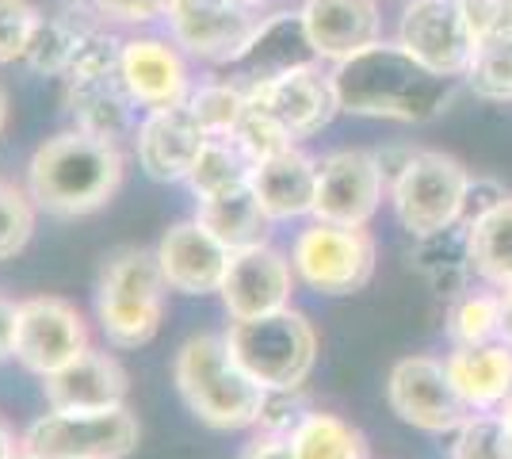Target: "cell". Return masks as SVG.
<instances>
[{
    "label": "cell",
    "mask_w": 512,
    "mask_h": 459,
    "mask_svg": "<svg viewBox=\"0 0 512 459\" xmlns=\"http://www.w3.org/2000/svg\"><path fill=\"white\" fill-rule=\"evenodd\" d=\"M260 12H245L230 0H207L169 16V39L188 58L207 66H237L260 31Z\"/></svg>",
    "instance_id": "obj_16"
},
{
    "label": "cell",
    "mask_w": 512,
    "mask_h": 459,
    "mask_svg": "<svg viewBox=\"0 0 512 459\" xmlns=\"http://www.w3.org/2000/svg\"><path fill=\"white\" fill-rule=\"evenodd\" d=\"M337 108L360 119L428 123L444 115L459 92V77H440L421 66L406 46L379 43L329 69Z\"/></svg>",
    "instance_id": "obj_1"
},
{
    "label": "cell",
    "mask_w": 512,
    "mask_h": 459,
    "mask_svg": "<svg viewBox=\"0 0 512 459\" xmlns=\"http://www.w3.org/2000/svg\"><path fill=\"white\" fill-rule=\"evenodd\" d=\"M501 414H505V421H509V425H512V394H509V402L501 406Z\"/></svg>",
    "instance_id": "obj_45"
},
{
    "label": "cell",
    "mask_w": 512,
    "mask_h": 459,
    "mask_svg": "<svg viewBox=\"0 0 512 459\" xmlns=\"http://www.w3.org/2000/svg\"><path fill=\"white\" fill-rule=\"evenodd\" d=\"M379 249L367 226H337V222H310L291 245V264L299 284L318 295H352L363 291L375 276Z\"/></svg>",
    "instance_id": "obj_8"
},
{
    "label": "cell",
    "mask_w": 512,
    "mask_h": 459,
    "mask_svg": "<svg viewBox=\"0 0 512 459\" xmlns=\"http://www.w3.org/2000/svg\"><path fill=\"white\" fill-rule=\"evenodd\" d=\"M123 184V153L111 142L88 138L81 131H62L46 138L27 161V196L31 203L58 215L81 219L107 207Z\"/></svg>",
    "instance_id": "obj_2"
},
{
    "label": "cell",
    "mask_w": 512,
    "mask_h": 459,
    "mask_svg": "<svg viewBox=\"0 0 512 459\" xmlns=\"http://www.w3.org/2000/svg\"><path fill=\"white\" fill-rule=\"evenodd\" d=\"M451 459H512V425L501 410L470 414L455 429Z\"/></svg>",
    "instance_id": "obj_32"
},
{
    "label": "cell",
    "mask_w": 512,
    "mask_h": 459,
    "mask_svg": "<svg viewBox=\"0 0 512 459\" xmlns=\"http://www.w3.org/2000/svg\"><path fill=\"white\" fill-rule=\"evenodd\" d=\"M92 4L107 23L146 27V23L169 20V0H92Z\"/></svg>",
    "instance_id": "obj_37"
},
{
    "label": "cell",
    "mask_w": 512,
    "mask_h": 459,
    "mask_svg": "<svg viewBox=\"0 0 512 459\" xmlns=\"http://www.w3.org/2000/svg\"><path fill=\"white\" fill-rule=\"evenodd\" d=\"M130 379L107 349H88L43 379L50 410H115L127 406Z\"/></svg>",
    "instance_id": "obj_20"
},
{
    "label": "cell",
    "mask_w": 512,
    "mask_h": 459,
    "mask_svg": "<svg viewBox=\"0 0 512 459\" xmlns=\"http://www.w3.org/2000/svg\"><path fill=\"white\" fill-rule=\"evenodd\" d=\"M199 203L230 196L253 184V161L237 150L230 138H207V146L195 157L192 173L184 180Z\"/></svg>",
    "instance_id": "obj_29"
},
{
    "label": "cell",
    "mask_w": 512,
    "mask_h": 459,
    "mask_svg": "<svg viewBox=\"0 0 512 459\" xmlns=\"http://www.w3.org/2000/svg\"><path fill=\"white\" fill-rule=\"evenodd\" d=\"M470 173L459 157L444 150H413L390 176L394 215L417 241L463 226L470 196Z\"/></svg>",
    "instance_id": "obj_6"
},
{
    "label": "cell",
    "mask_w": 512,
    "mask_h": 459,
    "mask_svg": "<svg viewBox=\"0 0 512 459\" xmlns=\"http://www.w3.org/2000/svg\"><path fill=\"white\" fill-rule=\"evenodd\" d=\"M501 341L512 345V287H501Z\"/></svg>",
    "instance_id": "obj_40"
},
{
    "label": "cell",
    "mask_w": 512,
    "mask_h": 459,
    "mask_svg": "<svg viewBox=\"0 0 512 459\" xmlns=\"http://www.w3.org/2000/svg\"><path fill=\"white\" fill-rule=\"evenodd\" d=\"M398 46L440 77H467L478 54L459 0H409L398 23Z\"/></svg>",
    "instance_id": "obj_13"
},
{
    "label": "cell",
    "mask_w": 512,
    "mask_h": 459,
    "mask_svg": "<svg viewBox=\"0 0 512 459\" xmlns=\"http://www.w3.org/2000/svg\"><path fill=\"white\" fill-rule=\"evenodd\" d=\"M65 108L73 115V131L111 142V146H119L123 138H134V131H138V123H134L138 104L130 100L119 73L69 81L65 85Z\"/></svg>",
    "instance_id": "obj_21"
},
{
    "label": "cell",
    "mask_w": 512,
    "mask_h": 459,
    "mask_svg": "<svg viewBox=\"0 0 512 459\" xmlns=\"http://www.w3.org/2000/svg\"><path fill=\"white\" fill-rule=\"evenodd\" d=\"M138 417L115 410H50L20 437V448L39 459H127L138 448Z\"/></svg>",
    "instance_id": "obj_7"
},
{
    "label": "cell",
    "mask_w": 512,
    "mask_h": 459,
    "mask_svg": "<svg viewBox=\"0 0 512 459\" xmlns=\"http://www.w3.org/2000/svg\"><path fill=\"white\" fill-rule=\"evenodd\" d=\"M165 276L157 253L123 245L100 268L96 284V322L111 349H142L150 345L165 318Z\"/></svg>",
    "instance_id": "obj_4"
},
{
    "label": "cell",
    "mask_w": 512,
    "mask_h": 459,
    "mask_svg": "<svg viewBox=\"0 0 512 459\" xmlns=\"http://www.w3.org/2000/svg\"><path fill=\"white\" fill-rule=\"evenodd\" d=\"M386 402L421 433H455L470 417V406L459 398L448 375V364L436 356H406L390 368L386 379Z\"/></svg>",
    "instance_id": "obj_10"
},
{
    "label": "cell",
    "mask_w": 512,
    "mask_h": 459,
    "mask_svg": "<svg viewBox=\"0 0 512 459\" xmlns=\"http://www.w3.org/2000/svg\"><path fill=\"white\" fill-rule=\"evenodd\" d=\"M467 85L482 100H497V104L512 100V43L478 46L467 69Z\"/></svg>",
    "instance_id": "obj_34"
},
{
    "label": "cell",
    "mask_w": 512,
    "mask_h": 459,
    "mask_svg": "<svg viewBox=\"0 0 512 459\" xmlns=\"http://www.w3.org/2000/svg\"><path fill=\"white\" fill-rule=\"evenodd\" d=\"M16 310L20 303L0 295V364L12 360V349H16Z\"/></svg>",
    "instance_id": "obj_39"
},
{
    "label": "cell",
    "mask_w": 512,
    "mask_h": 459,
    "mask_svg": "<svg viewBox=\"0 0 512 459\" xmlns=\"http://www.w3.org/2000/svg\"><path fill=\"white\" fill-rule=\"evenodd\" d=\"M230 142H234L237 150L245 153L253 165H260V161H268V157H276V153L295 146L291 134L283 131L279 123H272L268 115H260L256 108L245 111V119L237 123V131L230 134Z\"/></svg>",
    "instance_id": "obj_35"
},
{
    "label": "cell",
    "mask_w": 512,
    "mask_h": 459,
    "mask_svg": "<svg viewBox=\"0 0 512 459\" xmlns=\"http://www.w3.org/2000/svg\"><path fill=\"white\" fill-rule=\"evenodd\" d=\"M505 4H509V8H512V0H505Z\"/></svg>",
    "instance_id": "obj_47"
},
{
    "label": "cell",
    "mask_w": 512,
    "mask_h": 459,
    "mask_svg": "<svg viewBox=\"0 0 512 459\" xmlns=\"http://www.w3.org/2000/svg\"><path fill=\"white\" fill-rule=\"evenodd\" d=\"M253 196L272 222H291L314 215L318 199V161L299 146L253 165Z\"/></svg>",
    "instance_id": "obj_22"
},
{
    "label": "cell",
    "mask_w": 512,
    "mask_h": 459,
    "mask_svg": "<svg viewBox=\"0 0 512 459\" xmlns=\"http://www.w3.org/2000/svg\"><path fill=\"white\" fill-rule=\"evenodd\" d=\"M35 211L39 207L31 203L27 188H16L0 176V261H12L27 249L35 234Z\"/></svg>",
    "instance_id": "obj_33"
},
{
    "label": "cell",
    "mask_w": 512,
    "mask_h": 459,
    "mask_svg": "<svg viewBox=\"0 0 512 459\" xmlns=\"http://www.w3.org/2000/svg\"><path fill=\"white\" fill-rule=\"evenodd\" d=\"M306 62H318L314 50H310V39H306V27H302L299 12H276V16H264L260 20V31L249 43L245 58L237 66L249 69V77L241 85H253V81H264V77H276L283 69L306 66Z\"/></svg>",
    "instance_id": "obj_25"
},
{
    "label": "cell",
    "mask_w": 512,
    "mask_h": 459,
    "mask_svg": "<svg viewBox=\"0 0 512 459\" xmlns=\"http://www.w3.org/2000/svg\"><path fill=\"white\" fill-rule=\"evenodd\" d=\"M8 131V92L0 88V134Z\"/></svg>",
    "instance_id": "obj_42"
},
{
    "label": "cell",
    "mask_w": 512,
    "mask_h": 459,
    "mask_svg": "<svg viewBox=\"0 0 512 459\" xmlns=\"http://www.w3.org/2000/svg\"><path fill=\"white\" fill-rule=\"evenodd\" d=\"M12 459H39V456H31V452H23V448H20V452H16Z\"/></svg>",
    "instance_id": "obj_46"
},
{
    "label": "cell",
    "mask_w": 512,
    "mask_h": 459,
    "mask_svg": "<svg viewBox=\"0 0 512 459\" xmlns=\"http://www.w3.org/2000/svg\"><path fill=\"white\" fill-rule=\"evenodd\" d=\"M237 459H295V452H291V440L287 437H276V433H256V437L241 448V456Z\"/></svg>",
    "instance_id": "obj_38"
},
{
    "label": "cell",
    "mask_w": 512,
    "mask_h": 459,
    "mask_svg": "<svg viewBox=\"0 0 512 459\" xmlns=\"http://www.w3.org/2000/svg\"><path fill=\"white\" fill-rule=\"evenodd\" d=\"M226 345L245 375L268 394L302 391V383L318 368V329L299 310H279L226 329Z\"/></svg>",
    "instance_id": "obj_5"
},
{
    "label": "cell",
    "mask_w": 512,
    "mask_h": 459,
    "mask_svg": "<svg viewBox=\"0 0 512 459\" xmlns=\"http://www.w3.org/2000/svg\"><path fill=\"white\" fill-rule=\"evenodd\" d=\"M188 108L211 138H230L237 131V123L245 119V111H249V92L241 81H230V77L199 81L188 96Z\"/></svg>",
    "instance_id": "obj_30"
},
{
    "label": "cell",
    "mask_w": 512,
    "mask_h": 459,
    "mask_svg": "<svg viewBox=\"0 0 512 459\" xmlns=\"http://www.w3.org/2000/svg\"><path fill=\"white\" fill-rule=\"evenodd\" d=\"M153 253L169 291H180V295H218L234 257L199 219L169 226Z\"/></svg>",
    "instance_id": "obj_17"
},
{
    "label": "cell",
    "mask_w": 512,
    "mask_h": 459,
    "mask_svg": "<svg viewBox=\"0 0 512 459\" xmlns=\"http://www.w3.org/2000/svg\"><path fill=\"white\" fill-rule=\"evenodd\" d=\"M287 440L295 459H371L367 437L329 410H306Z\"/></svg>",
    "instance_id": "obj_28"
},
{
    "label": "cell",
    "mask_w": 512,
    "mask_h": 459,
    "mask_svg": "<svg viewBox=\"0 0 512 459\" xmlns=\"http://www.w3.org/2000/svg\"><path fill=\"white\" fill-rule=\"evenodd\" d=\"M459 398L470 406V414L501 410L512 394V345L486 341V345H455L444 360Z\"/></svg>",
    "instance_id": "obj_23"
},
{
    "label": "cell",
    "mask_w": 512,
    "mask_h": 459,
    "mask_svg": "<svg viewBox=\"0 0 512 459\" xmlns=\"http://www.w3.org/2000/svg\"><path fill=\"white\" fill-rule=\"evenodd\" d=\"M245 92H249V108L279 123L291 134V142L321 134L333 123V115L341 111L337 108V92H333V77L318 62H306V66L283 69L276 77L253 81V85H245Z\"/></svg>",
    "instance_id": "obj_9"
},
{
    "label": "cell",
    "mask_w": 512,
    "mask_h": 459,
    "mask_svg": "<svg viewBox=\"0 0 512 459\" xmlns=\"http://www.w3.org/2000/svg\"><path fill=\"white\" fill-rule=\"evenodd\" d=\"M119 81L142 111L176 108V104H188L195 88L192 58L172 39L134 35V39H123Z\"/></svg>",
    "instance_id": "obj_14"
},
{
    "label": "cell",
    "mask_w": 512,
    "mask_h": 459,
    "mask_svg": "<svg viewBox=\"0 0 512 459\" xmlns=\"http://www.w3.org/2000/svg\"><path fill=\"white\" fill-rule=\"evenodd\" d=\"M43 12L31 0H0V66L23 62Z\"/></svg>",
    "instance_id": "obj_36"
},
{
    "label": "cell",
    "mask_w": 512,
    "mask_h": 459,
    "mask_svg": "<svg viewBox=\"0 0 512 459\" xmlns=\"http://www.w3.org/2000/svg\"><path fill=\"white\" fill-rule=\"evenodd\" d=\"M295 264L276 245H253L230 257V272L222 280L218 299L226 306L230 322H249L264 314H279L291 306L295 295Z\"/></svg>",
    "instance_id": "obj_15"
},
{
    "label": "cell",
    "mask_w": 512,
    "mask_h": 459,
    "mask_svg": "<svg viewBox=\"0 0 512 459\" xmlns=\"http://www.w3.org/2000/svg\"><path fill=\"white\" fill-rule=\"evenodd\" d=\"M467 253L478 280H486L497 291L512 287V196L467 222Z\"/></svg>",
    "instance_id": "obj_27"
},
{
    "label": "cell",
    "mask_w": 512,
    "mask_h": 459,
    "mask_svg": "<svg viewBox=\"0 0 512 459\" xmlns=\"http://www.w3.org/2000/svg\"><path fill=\"white\" fill-rule=\"evenodd\" d=\"M195 4H207V0H169V16L172 12H184V8H195Z\"/></svg>",
    "instance_id": "obj_43"
},
{
    "label": "cell",
    "mask_w": 512,
    "mask_h": 459,
    "mask_svg": "<svg viewBox=\"0 0 512 459\" xmlns=\"http://www.w3.org/2000/svg\"><path fill=\"white\" fill-rule=\"evenodd\" d=\"M207 138L211 134L199 127L192 108L188 104H176V108L146 111L138 119L134 153H138V165L146 169L150 180L172 184V180H188L195 157L207 146Z\"/></svg>",
    "instance_id": "obj_18"
},
{
    "label": "cell",
    "mask_w": 512,
    "mask_h": 459,
    "mask_svg": "<svg viewBox=\"0 0 512 459\" xmlns=\"http://www.w3.org/2000/svg\"><path fill=\"white\" fill-rule=\"evenodd\" d=\"M230 4H237V8H245V12H260L268 0H230Z\"/></svg>",
    "instance_id": "obj_44"
},
{
    "label": "cell",
    "mask_w": 512,
    "mask_h": 459,
    "mask_svg": "<svg viewBox=\"0 0 512 459\" xmlns=\"http://www.w3.org/2000/svg\"><path fill=\"white\" fill-rule=\"evenodd\" d=\"M390 188L379 153L371 150H333L318 157V199L314 219L337 226H367L383 207Z\"/></svg>",
    "instance_id": "obj_12"
},
{
    "label": "cell",
    "mask_w": 512,
    "mask_h": 459,
    "mask_svg": "<svg viewBox=\"0 0 512 459\" xmlns=\"http://www.w3.org/2000/svg\"><path fill=\"white\" fill-rule=\"evenodd\" d=\"M195 219L203 222L230 253L253 249V245H268V230H272V219L264 215V207L253 196V184L241 188V192H230V196L199 203Z\"/></svg>",
    "instance_id": "obj_26"
},
{
    "label": "cell",
    "mask_w": 512,
    "mask_h": 459,
    "mask_svg": "<svg viewBox=\"0 0 512 459\" xmlns=\"http://www.w3.org/2000/svg\"><path fill=\"white\" fill-rule=\"evenodd\" d=\"M96 23H107L92 0H77V4H65L58 16H43L35 35H31V46L23 54V66L43 73V77H65L69 66H73V54H77V43L85 39L88 27Z\"/></svg>",
    "instance_id": "obj_24"
},
{
    "label": "cell",
    "mask_w": 512,
    "mask_h": 459,
    "mask_svg": "<svg viewBox=\"0 0 512 459\" xmlns=\"http://www.w3.org/2000/svg\"><path fill=\"white\" fill-rule=\"evenodd\" d=\"M299 16L318 62L337 66L383 39L379 0H302Z\"/></svg>",
    "instance_id": "obj_19"
},
{
    "label": "cell",
    "mask_w": 512,
    "mask_h": 459,
    "mask_svg": "<svg viewBox=\"0 0 512 459\" xmlns=\"http://www.w3.org/2000/svg\"><path fill=\"white\" fill-rule=\"evenodd\" d=\"M172 379L184 406L192 410L203 425L211 429H249L264 414L268 391L253 383L245 368L234 360L226 345V333H195L188 337L176 360H172Z\"/></svg>",
    "instance_id": "obj_3"
},
{
    "label": "cell",
    "mask_w": 512,
    "mask_h": 459,
    "mask_svg": "<svg viewBox=\"0 0 512 459\" xmlns=\"http://www.w3.org/2000/svg\"><path fill=\"white\" fill-rule=\"evenodd\" d=\"M448 333L455 345L501 341V291H463L451 299Z\"/></svg>",
    "instance_id": "obj_31"
},
{
    "label": "cell",
    "mask_w": 512,
    "mask_h": 459,
    "mask_svg": "<svg viewBox=\"0 0 512 459\" xmlns=\"http://www.w3.org/2000/svg\"><path fill=\"white\" fill-rule=\"evenodd\" d=\"M20 452V440H16V433L8 429V421L0 417V459H12Z\"/></svg>",
    "instance_id": "obj_41"
},
{
    "label": "cell",
    "mask_w": 512,
    "mask_h": 459,
    "mask_svg": "<svg viewBox=\"0 0 512 459\" xmlns=\"http://www.w3.org/2000/svg\"><path fill=\"white\" fill-rule=\"evenodd\" d=\"M88 322L85 314L69 299L58 295H35L23 299L16 310V349L12 356L20 360L31 375H54L69 360L88 352Z\"/></svg>",
    "instance_id": "obj_11"
}]
</instances>
